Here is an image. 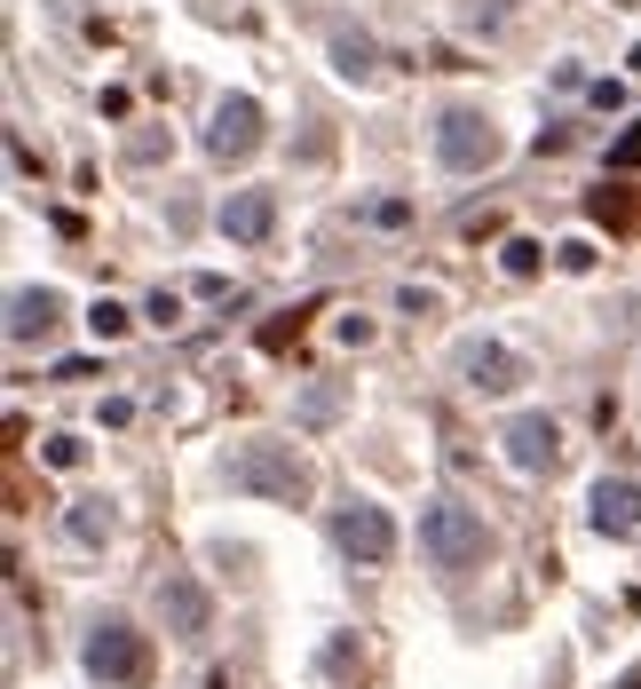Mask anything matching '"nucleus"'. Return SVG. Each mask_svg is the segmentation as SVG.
Returning <instances> with one entry per match:
<instances>
[{
    "mask_svg": "<svg viewBox=\"0 0 641 689\" xmlns=\"http://www.w3.org/2000/svg\"><path fill=\"white\" fill-rule=\"evenodd\" d=\"M222 483L230 491H254V500H278V507H310L317 491V468L301 459V444H278V436H254L222 459Z\"/></svg>",
    "mask_w": 641,
    "mask_h": 689,
    "instance_id": "nucleus-1",
    "label": "nucleus"
},
{
    "mask_svg": "<svg viewBox=\"0 0 641 689\" xmlns=\"http://www.w3.org/2000/svg\"><path fill=\"white\" fill-rule=\"evenodd\" d=\"M420 554L444 579H459V571H476L483 554H491V532H483V515L476 507H459V500H428L420 507Z\"/></svg>",
    "mask_w": 641,
    "mask_h": 689,
    "instance_id": "nucleus-2",
    "label": "nucleus"
},
{
    "mask_svg": "<svg viewBox=\"0 0 641 689\" xmlns=\"http://www.w3.org/2000/svg\"><path fill=\"white\" fill-rule=\"evenodd\" d=\"M88 674L104 689H151V634L135 618H95L88 627Z\"/></svg>",
    "mask_w": 641,
    "mask_h": 689,
    "instance_id": "nucleus-3",
    "label": "nucleus"
},
{
    "mask_svg": "<svg viewBox=\"0 0 641 689\" xmlns=\"http://www.w3.org/2000/svg\"><path fill=\"white\" fill-rule=\"evenodd\" d=\"M499 127H491V112H476V104H452L444 119H435V159H444L452 175H483V167H499Z\"/></svg>",
    "mask_w": 641,
    "mask_h": 689,
    "instance_id": "nucleus-4",
    "label": "nucleus"
},
{
    "mask_svg": "<svg viewBox=\"0 0 641 689\" xmlns=\"http://www.w3.org/2000/svg\"><path fill=\"white\" fill-rule=\"evenodd\" d=\"M333 547H341L349 563L381 571L388 554H396V523H388V507H381V500H364V491H349V500L333 507Z\"/></svg>",
    "mask_w": 641,
    "mask_h": 689,
    "instance_id": "nucleus-5",
    "label": "nucleus"
},
{
    "mask_svg": "<svg viewBox=\"0 0 641 689\" xmlns=\"http://www.w3.org/2000/svg\"><path fill=\"white\" fill-rule=\"evenodd\" d=\"M261 136H269V127H261V104H254V95H222V104H214V127H207V151L230 167V159H254Z\"/></svg>",
    "mask_w": 641,
    "mask_h": 689,
    "instance_id": "nucleus-6",
    "label": "nucleus"
},
{
    "mask_svg": "<svg viewBox=\"0 0 641 689\" xmlns=\"http://www.w3.org/2000/svg\"><path fill=\"white\" fill-rule=\"evenodd\" d=\"M499 444H508V459H515L523 476H555V468H562V429H555L547 412H515Z\"/></svg>",
    "mask_w": 641,
    "mask_h": 689,
    "instance_id": "nucleus-7",
    "label": "nucleus"
},
{
    "mask_svg": "<svg viewBox=\"0 0 641 689\" xmlns=\"http://www.w3.org/2000/svg\"><path fill=\"white\" fill-rule=\"evenodd\" d=\"M159 618H166V634L198 642V634L214 627V603H207V586H198L190 571H166V579H159Z\"/></svg>",
    "mask_w": 641,
    "mask_h": 689,
    "instance_id": "nucleus-8",
    "label": "nucleus"
},
{
    "mask_svg": "<svg viewBox=\"0 0 641 689\" xmlns=\"http://www.w3.org/2000/svg\"><path fill=\"white\" fill-rule=\"evenodd\" d=\"M586 523H594L602 539H641V483L602 476V483H594V500H586Z\"/></svg>",
    "mask_w": 641,
    "mask_h": 689,
    "instance_id": "nucleus-9",
    "label": "nucleus"
},
{
    "mask_svg": "<svg viewBox=\"0 0 641 689\" xmlns=\"http://www.w3.org/2000/svg\"><path fill=\"white\" fill-rule=\"evenodd\" d=\"M459 381L476 388V397H508V388H523V357L515 349H499V341H476V349H459Z\"/></svg>",
    "mask_w": 641,
    "mask_h": 689,
    "instance_id": "nucleus-10",
    "label": "nucleus"
},
{
    "mask_svg": "<svg viewBox=\"0 0 641 689\" xmlns=\"http://www.w3.org/2000/svg\"><path fill=\"white\" fill-rule=\"evenodd\" d=\"M214 222H222V238H238V246H261L269 230H278V190H230Z\"/></svg>",
    "mask_w": 641,
    "mask_h": 689,
    "instance_id": "nucleus-11",
    "label": "nucleus"
},
{
    "mask_svg": "<svg viewBox=\"0 0 641 689\" xmlns=\"http://www.w3.org/2000/svg\"><path fill=\"white\" fill-rule=\"evenodd\" d=\"M63 325V293L56 285H16L9 293V341L24 349V341H40V334H56Z\"/></svg>",
    "mask_w": 641,
    "mask_h": 689,
    "instance_id": "nucleus-12",
    "label": "nucleus"
},
{
    "mask_svg": "<svg viewBox=\"0 0 641 689\" xmlns=\"http://www.w3.org/2000/svg\"><path fill=\"white\" fill-rule=\"evenodd\" d=\"M586 222L610 230V238H633V230H641V183H602V190H586Z\"/></svg>",
    "mask_w": 641,
    "mask_h": 689,
    "instance_id": "nucleus-13",
    "label": "nucleus"
},
{
    "mask_svg": "<svg viewBox=\"0 0 641 689\" xmlns=\"http://www.w3.org/2000/svg\"><path fill=\"white\" fill-rule=\"evenodd\" d=\"M333 72H341V80H373L381 72V48L373 40H364V32H349V24H333Z\"/></svg>",
    "mask_w": 641,
    "mask_h": 689,
    "instance_id": "nucleus-14",
    "label": "nucleus"
},
{
    "mask_svg": "<svg viewBox=\"0 0 641 689\" xmlns=\"http://www.w3.org/2000/svg\"><path fill=\"white\" fill-rule=\"evenodd\" d=\"M63 532H72L80 547H104V539H112V507H104V500H72V515H63Z\"/></svg>",
    "mask_w": 641,
    "mask_h": 689,
    "instance_id": "nucleus-15",
    "label": "nucleus"
},
{
    "mask_svg": "<svg viewBox=\"0 0 641 689\" xmlns=\"http://www.w3.org/2000/svg\"><path fill=\"white\" fill-rule=\"evenodd\" d=\"M310 317H317V302H301V310H285V317H269V325H261V349H269V357H278V349H293Z\"/></svg>",
    "mask_w": 641,
    "mask_h": 689,
    "instance_id": "nucleus-16",
    "label": "nucleus"
},
{
    "mask_svg": "<svg viewBox=\"0 0 641 689\" xmlns=\"http://www.w3.org/2000/svg\"><path fill=\"white\" fill-rule=\"evenodd\" d=\"M333 412H341V388H333V381H317L310 397H301V429H325Z\"/></svg>",
    "mask_w": 641,
    "mask_h": 689,
    "instance_id": "nucleus-17",
    "label": "nucleus"
},
{
    "mask_svg": "<svg viewBox=\"0 0 641 689\" xmlns=\"http://www.w3.org/2000/svg\"><path fill=\"white\" fill-rule=\"evenodd\" d=\"M499 261H508V278H538L547 246H538V238H508V254H499Z\"/></svg>",
    "mask_w": 641,
    "mask_h": 689,
    "instance_id": "nucleus-18",
    "label": "nucleus"
},
{
    "mask_svg": "<svg viewBox=\"0 0 641 689\" xmlns=\"http://www.w3.org/2000/svg\"><path fill=\"white\" fill-rule=\"evenodd\" d=\"M364 222H373V230H404V222H412V199H373Z\"/></svg>",
    "mask_w": 641,
    "mask_h": 689,
    "instance_id": "nucleus-19",
    "label": "nucleus"
},
{
    "mask_svg": "<svg viewBox=\"0 0 641 689\" xmlns=\"http://www.w3.org/2000/svg\"><path fill=\"white\" fill-rule=\"evenodd\" d=\"M88 325H95V341H119V334H127V310H119V302H95Z\"/></svg>",
    "mask_w": 641,
    "mask_h": 689,
    "instance_id": "nucleus-20",
    "label": "nucleus"
},
{
    "mask_svg": "<svg viewBox=\"0 0 641 689\" xmlns=\"http://www.w3.org/2000/svg\"><path fill=\"white\" fill-rule=\"evenodd\" d=\"M325 666L341 674V681H364V650H357V642H333V650H325Z\"/></svg>",
    "mask_w": 641,
    "mask_h": 689,
    "instance_id": "nucleus-21",
    "label": "nucleus"
},
{
    "mask_svg": "<svg viewBox=\"0 0 641 689\" xmlns=\"http://www.w3.org/2000/svg\"><path fill=\"white\" fill-rule=\"evenodd\" d=\"M40 459H48V468H80L88 444H80V436H48V444H40Z\"/></svg>",
    "mask_w": 641,
    "mask_h": 689,
    "instance_id": "nucleus-22",
    "label": "nucleus"
},
{
    "mask_svg": "<svg viewBox=\"0 0 641 689\" xmlns=\"http://www.w3.org/2000/svg\"><path fill=\"white\" fill-rule=\"evenodd\" d=\"M555 261H562V270H594V246H586V238H562Z\"/></svg>",
    "mask_w": 641,
    "mask_h": 689,
    "instance_id": "nucleus-23",
    "label": "nucleus"
},
{
    "mask_svg": "<svg viewBox=\"0 0 641 689\" xmlns=\"http://www.w3.org/2000/svg\"><path fill=\"white\" fill-rule=\"evenodd\" d=\"M633 159H641V127H626V136H618V143H610V167H618V175H626V167H633Z\"/></svg>",
    "mask_w": 641,
    "mask_h": 689,
    "instance_id": "nucleus-24",
    "label": "nucleus"
},
{
    "mask_svg": "<svg viewBox=\"0 0 641 689\" xmlns=\"http://www.w3.org/2000/svg\"><path fill=\"white\" fill-rule=\"evenodd\" d=\"M143 317H151V325H175V317H183V302H175V293H151V310H143Z\"/></svg>",
    "mask_w": 641,
    "mask_h": 689,
    "instance_id": "nucleus-25",
    "label": "nucleus"
},
{
    "mask_svg": "<svg viewBox=\"0 0 641 689\" xmlns=\"http://www.w3.org/2000/svg\"><path fill=\"white\" fill-rule=\"evenodd\" d=\"M610 9H633V0H610Z\"/></svg>",
    "mask_w": 641,
    "mask_h": 689,
    "instance_id": "nucleus-26",
    "label": "nucleus"
}]
</instances>
